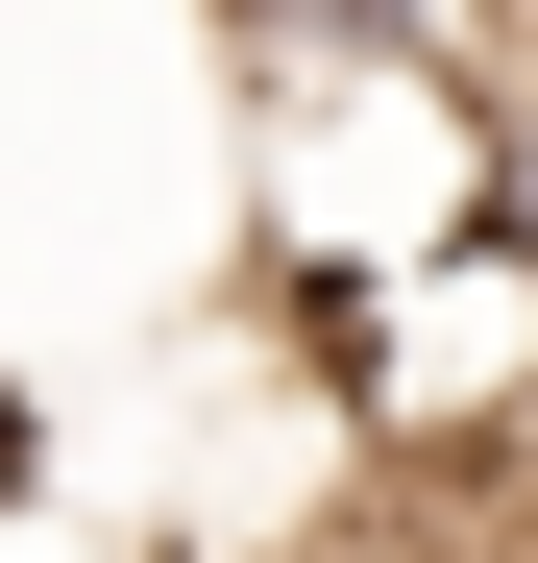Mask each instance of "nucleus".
Masks as SVG:
<instances>
[{
	"mask_svg": "<svg viewBox=\"0 0 538 563\" xmlns=\"http://www.w3.org/2000/svg\"><path fill=\"white\" fill-rule=\"evenodd\" d=\"M221 25H245L269 74H490L514 0H221Z\"/></svg>",
	"mask_w": 538,
	"mask_h": 563,
	"instance_id": "1",
	"label": "nucleus"
}]
</instances>
